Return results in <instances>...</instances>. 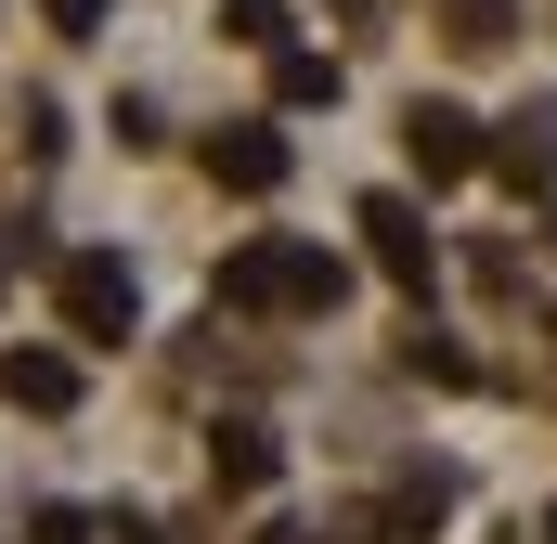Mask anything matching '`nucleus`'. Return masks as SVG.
Listing matches in <instances>:
<instances>
[{
    "label": "nucleus",
    "mask_w": 557,
    "mask_h": 544,
    "mask_svg": "<svg viewBox=\"0 0 557 544\" xmlns=\"http://www.w3.org/2000/svg\"><path fill=\"white\" fill-rule=\"evenodd\" d=\"M39 13H52L65 39H91V26H104V0H39Z\"/></svg>",
    "instance_id": "obj_16"
},
{
    "label": "nucleus",
    "mask_w": 557,
    "mask_h": 544,
    "mask_svg": "<svg viewBox=\"0 0 557 544\" xmlns=\"http://www.w3.org/2000/svg\"><path fill=\"white\" fill-rule=\"evenodd\" d=\"M545 247H557V208H545Z\"/></svg>",
    "instance_id": "obj_17"
},
{
    "label": "nucleus",
    "mask_w": 557,
    "mask_h": 544,
    "mask_svg": "<svg viewBox=\"0 0 557 544\" xmlns=\"http://www.w3.org/2000/svg\"><path fill=\"white\" fill-rule=\"evenodd\" d=\"M273 104H337V52H273Z\"/></svg>",
    "instance_id": "obj_10"
},
{
    "label": "nucleus",
    "mask_w": 557,
    "mask_h": 544,
    "mask_svg": "<svg viewBox=\"0 0 557 544\" xmlns=\"http://www.w3.org/2000/svg\"><path fill=\"white\" fill-rule=\"evenodd\" d=\"M454 506H467V480H454V467H403V480L376 493V532H389V544H428Z\"/></svg>",
    "instance_id": "obj_5"
},
{
    "label": "nucleus",
    "mask_w": 557,
    "mask_h": 544,
    "mask_svg": "<svg viewBox=\"0 0 557 544\" xmlns=\"http://www.w3.org/2000/svg\"><path fill=\"white\" fill-rule=\"evenodd\" d=\"M221 39H247V52H285V0H221Z\"/></svg>",
    "instance_id": "obj_12"
},
{
    "label": "nucleus",
    "mask_w": 557,
    "mask_h": 544,
    "mask_svg": "<svg viewBox=\"0 0 557 544\" xmlns=\"http://www.w3.org/2000/svg\"><path fill=\"white\" fill-rule=\"evenodd\" d=\"M0 403L13 415H78V363L65 350H0Z\"/></svg>",
    "instance_id": "obj_9"
},
{
    "label": "nucleus",
    "mask_w": 557,
    "mask_h": 544,
    "mask_svg": "<svg viewBox=\"0 0 557 544\" xmlns=\"http://www.w3.org/2000/svg\"><path fill=\"white\" fill-rule=\"evenodd\" d=\"M403 376H428V390H480V363H467L441 324H416V337H403Z\"/></svg>",
    "instance_id": "obj_11"
},
{
    "label": "nucleus",
    "mask_w": 557,
    "mask_h": 544,
    "mask_svg": "<svg viewBox=\"0 0 557 544\" xmlns=\"http://www.w3.org/2000/svg\"><path fill=\"white\" fill-rule=\"evenodd\" d=\"M363 260L389 272V285H416V298H428V272H441V247H428L416 195H363Z\"/></svg>",
    "instance_id": "obj_4"
},
{
    "label": "nucleus",
    "mask_w": 557,
    "mask_h": 544,
    "mask_svg": "<svg viewBox=\"0 0 557 544\" xmlns=\"http://www.w3.org/2000/svg\"><path fill=\"white\" fill-rule=\"evenodd\" d=\"M493 182H519V195H545L557 182V104H519V118H493V156H480Z\"/></svg>",
    "instance_id": "obj_6"
},
{
    "label": "nucleus",
    "mask_w": 557,
    "mask_h": 544,
    "mask_svg": "<svg viewBox=\"0 0 557 544\" xmlns=\"http://www.w3.org/2000/svg\"><path fill=\"white\" fill-rule=\"evenodd\" d=\"M273 467H285V441L260 415H221V428H208V480H221V493H273Z\"/></svg>",
    "instance_id": "obj_8"
},
{
    "label": "nucleus",
    "mask_w": 557,
    "mask_h": 544,
    "mask_svg": "<svg viewBox=\"0 0 557 544\" xmlns=\"http://www.w3.org/2000/svg\"><path fill=\"white\" fill-rule=\"evenodd\" d=\"M208 182H221V195H273L285 182V131H260V118L208 131Z\"/></svg>",
    "instance_id": "obj_7"
},
{
    "label": "nucleus",
    "mask_w": 557,
    "mask_h": 544,
    "mask_svg": "<svg viewBox=\"0 0 557 544\" xmlns=\"http://www.w3.org/2000/svg\"><path fill=\"white\" fill-rule=\"evenodd\" d=\"M104 544H182V532H169V519H143V506H117V519H104Z\"/></svg>",
    "instance_id": "obj_14"
},
{
    "label": "nucleus",
    "mask_w": 557,
    "mask_h": 544,
    "mask_svg": "<svg viewBox=\"0 0 557 544\" xmlns=\"http://www.w3.org/2000/svg\"><path fill=\"white\" fill-rule=\"evenodd\" d=\"M65 324H78L91 350H117V337L143 324V285H131V260H104V247H91V260H65Z\"/></svg>",
    "instance_id": "obj_3"
},
{
    "label": "nucleus",
    "mask_w": 557,
    "mask_h": 544,
    "mask_svg": "<svg viewBox=\"0 0 557 544\" xmlns=\"http://www.w3.org/2000/svg\"><path fill=\"white\" fill-rule=\"evenodd\" d=\"M26 544H91V519H78V506H39V519H26Z\"/></svg>",
    "instance_id": "obj_13"
},
{
    "label": "nucleus",
    "mask_w": 557,
    "mask_h": 544,
    "mask_svg": "<svg viewBox=\"0 0 557 544\" xmlns=\"http://www.w3.org/2000/svg\"><path fill=\"white\" fill-rule=\"evenodd\" d=\"M260 544H350V532H337V519H273Z\"/></svg>",
    "instance_id": "obj_15"
},
{
    "label": "nucleus",
    "mask_w": 557,
    "mask_h": 544,
    "mask_svg": "<svg viewBox=\"0 0 557 544\" xmlns=\"http://www.w3.org/2000/svg\"><path fill=\"white\" fill-rule=\"evenodd\" d=\"M403 156H416V182H467V169L493 156V131H480L467 104H441V91H416V104H403Z\"/></svg>",
    "instance_id": "obj_2"
},
{
    "label": "nucleus",
    "mask_w": 557,
    "mask_h": 544,
    "mask_svg": "<svg viewBox=\"0 0 557 544\" xmlns=\"http://www.w3.org/2000/svg\"><path fill=\"white\" fill-rule=\"evenodd\" d=\"M337 298H350V260H337V247H285V234H260V247L221 260V311H337Z\"/></svg>",
    "instance_id": "obj_1"
},
{
    "label": "nucleus",
    "mask_w": 557,
    "mask_h": 544,
    "mask_svg": "<svg viewBox=\"0 0 557 544\" xmlns=\"http://www.w3.org/2000/svg\"><path fill=\"white\" fill-rule=\"evenodd\" d=\"M545 544H557V506H545Z\"/></svg>",
    "instance_id": "obj_18"
}]
</instances>
